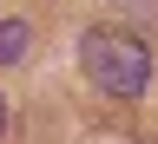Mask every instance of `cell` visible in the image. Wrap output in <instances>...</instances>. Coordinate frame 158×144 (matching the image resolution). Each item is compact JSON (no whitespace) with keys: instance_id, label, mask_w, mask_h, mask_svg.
<instances>
[{"instance_id":"7a4b0ae2","label":"cell","mask_w":158,"mask_h":144,"mask_svg":"<svg viewBox=\"0 0 158 144\" xmlns=\"http://www.w3.org/2000/svg\"><path fill=\"white\" fill-rule=\"evenodd\" d=\"M33 53V26L27 20H0V66H27Z\"/></svg>"},{"instance_id":"3957f363","label":"cell","mask_w":158,"mask_h":144,"mask_svg":"<svg viewBox=\"0 0 158 144\" xmlns=\"http://www.w3.org/2000/svg\"><path fill=\"white\" fill-rule=\"evenodd\" d=\"M86 144H152V138H132V131H92Z\"/></svg>"},{"instance_id":"6da1fadb","label":"cell","mask_w":158,"mask_h":144,"mask_svg":"<svg viewBox=\"0 0 158 144\" xmlns=\"http://www.w3.org/2000/svg\"><path fill=\"white\" fill-rule=\"evenodd\" d=\"M79 66H86V79L106 98H138L152 85V53L125 26H86L79 33Z\"/></svg>"},{"instance_id":"277c9868","label":"cell","mask_w":158,"mask_h":144,"mask_svg":"<svg viewBox=\"0 0 158 144\" xmlns=\"http://www.w3.org/2000/svg\"><path fill=\"white\" fill-rule=\"evenodd\" d=\"M0 138H7V105H0Z\"/></svg>"}]
</instances>
